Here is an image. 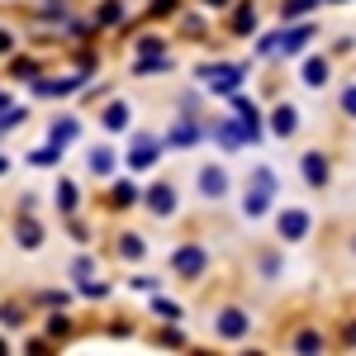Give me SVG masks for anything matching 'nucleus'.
I'll list each match as a JSON object with an SVG mask.
<instances>
[{
    "mask_svg": "<svg viewBox=\"0 0 356 356\" xmlns=\"http://www.w3.org/2000/svg\"><path fill=\"white\" fill-rule=\"evenodd\" d=\"M200 186H204V195H219L223 191V176H219V171H204V176H200Z\"/></svg>",
    "mask_w": 356,
    "mask_h": 356,
    "instance_id": "1",
    "label": "nucleus"
},
{
    "mask_svg": "<svg viewBox=\"0 0 356 356\" xmlns=\"http://www.w3.org/2000/svg\"><path fill=\"white\" fill-rule=\"evenodd\" d=\"M295 129V110H280L275 114V134H290Z\"/></svg>",
    "mask_w": 356,
    "mask_h": 356,
    "instance_id": "2",
    "label": "nucleus"
}]
</instances>
